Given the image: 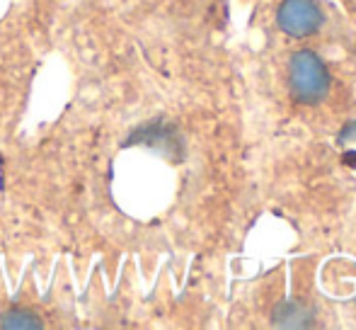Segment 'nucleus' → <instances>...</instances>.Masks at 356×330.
I'll return each instance as SVG.
<instances>
[{"label": "nucleus", "mask_w": 356, "mask_h": 330, "mask_svg": "<svg viewBox=\"0 0 356 330\" xmlns=\"http://www.w3.org/2000/svg\"><path fill=\"white\" fill-rule=\"evenodd\" d=\"M347 139H356V122H352L347 129H344L342 134H339L337 141H339V143H344V141H347Z\"/></svg>", "instance_id": "nucleus-4"}, {"label": "nucleus", "mask_w": 356, "mask_h": 330, "mask_svg": "<svg viewBox=\"0 0 356 330\" xmlns=\"http://www.w3.org/2000/svg\"><path fill=\"white\" fill-rule=\"evenodd\" d=\"M289 90L298 104H318L330 93V73L315 52H296L289 58Z\"/></svg>", "instance_id": "nucleus-1"}, {"label": "nucleus", "mask_w": 356, "mask_h": 330, "mask_svg": "<svg viewBox=\"0 0 356 330\" xmlns=\"http://www.w3.org/2000/svg\"><path fill=\"white\" fill-rule=\"evenodd\" d=\"M272 323L277 328H310L313 326V311L300 301H282L272 311Z\"/></svg>", "instance_id": "nucleus-3"}, {"label": "nucleus", "mask_w": 356, "mask_h": 330, "mask_svg": "<svg viewBox=\"0 0 356 330\" xmlns=\"http://www.w3.org/2000/svg\"><path fill=\"white\" fill-rule=\"evenodd\" d=\"M279 27L291 37H310L323 24V13H320L315 0H284L277 15Z\"/></svg>", "instance_id": "nucleus-2"}]
</instances>
